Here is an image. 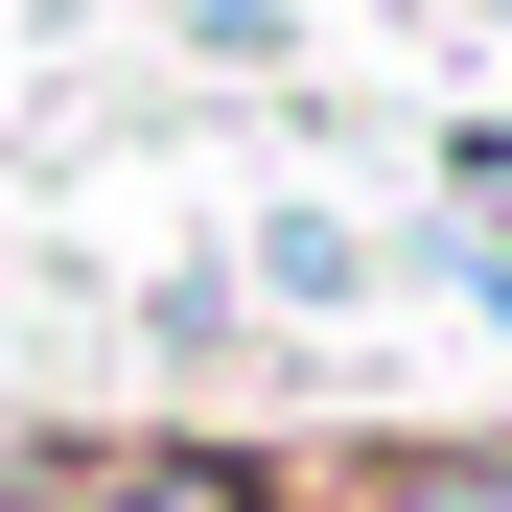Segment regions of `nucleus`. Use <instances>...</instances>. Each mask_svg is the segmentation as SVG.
Listing matches in <instances>:
<instances>
[{"label": "nucleus", "mask_w": 512, "mask_h": 512, "mask_svg": "<svg viewBox=\"0 0 512 512\" xmlns=\"http://www.w3.org/2000/svg\"><path fill=\"white\" fill-rule=\"evenodd\" d=\"M350 512H512V466H489V443H373Z\"/></svg>", "instance_id": "nucleus-2"}, {"label": "nucleus", "mask_w": 512, "mask_h": 512, "mask_svg": "<svg viewBox=\"0 0 512 512\" xmlns=\"http://www.w3.org/2000/svg\"><path fill=\"white\" fill-rule=\"evenodd\" d=\"M47 512H280V466H233V443H117V466H70Z\"/></svg>", "instance_id": "nucleus-1"}, {"label": "nucleus", "mask_w": 512, "mask_h": 512, "mask_svg": "<svg viewBox=\"0 0 512 512\" xmlns=\"http://www.w3.org/2000/svg\"><path fill=\"white\" fill-rule=\"evenodd\" d=\"M466 210H489V233H512V140H466Z\"/></svg>", "instance_id": "nucleus-3"}]
</instances>
